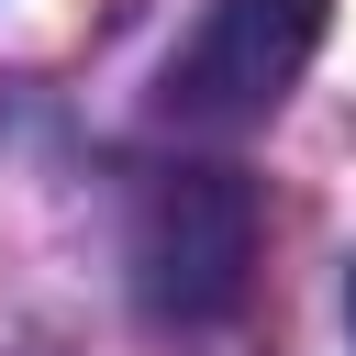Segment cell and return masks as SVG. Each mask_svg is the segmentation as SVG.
I'll list each match as a JSON object with an SVG mask.
<instances>
[{"label": "cell", "instance_id": "obj_1", "mask_svg": "<svg viewBox=\"0 0 356 356\" xmlns=\"http://www.w3.org/2000/svg\"><path fill=\"white\" fill-rule=\"evenodd\" d=\"M323 22H334V0H211L200 33L167 56L156 111L189 122V134H245V122H267V111L300 89V67L323 56Z\"/></svg>", "mask_w": 356, "mask_h": 356}, {"label": "cell", "instance_id": "obj_2", "mask_svg": "<svg viewBox=\"0 0 356 356\" xmlns=\"http://www.w3.org/2000/svg\"><path fill=\"white\" fill-rule=\"evenodd\" d=\"M256 278V189L234 167H167L134 211V289L156 323H222Z\"/></svg>", "mask_w": 356, "mask_h": 356}]
</instances>
